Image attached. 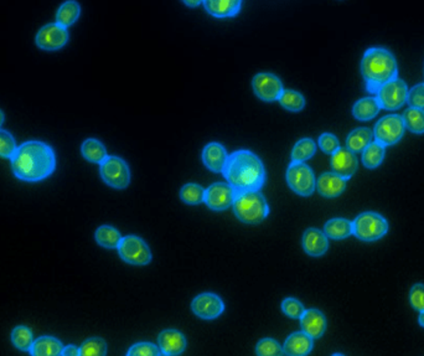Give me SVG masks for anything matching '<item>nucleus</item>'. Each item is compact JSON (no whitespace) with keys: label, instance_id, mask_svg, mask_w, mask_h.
Segmentation results:
<instances>
[{"label":"nucleus","instance_id":"f257e3e1","mask_svg":"<svg viewBox=\"0 0 424 356\" xmlns=\"http://www.w3.org/2000/svg\"><path fill=\"white\" fill-rule=\"evenodd\" d=\"M10 162L14 176L29 182L44 180L56 169L54 149L40 140H29L18 147Z\"/></svg>","mask_w":424,"mask_h":356},{"label":"nucleus","instance_id":"f03ea898","mask_svg":"<svg viewBox=\"0 0 424 356\" xmlns=\"http://www.w3.org/2000/svg\"><path fill=\"white\" fill-rule=\"evenodd\" d=\"M222 174L237 193L257 191L266 181L262 160L255 153L245 149L228 156Z\"/></svg>","mask_w":424,"mask_h":356},{"label":"nucleus","instance_id":"7ed1b4c3","mask_svg":"<svg viewBox=\"0 0 424 356\" xmlns=\"http://www.w3.org/2000/svg\"><path fill=\"white\" fill-rule=\"evenodd\" d=\"M361 73L367 91L376 95L381 86L398 76V65L394 54L385 48L366 50L361 60Z\"/></svg>","mask_w":424,"mask_h":356},{"label":"nucleus","instance_id":"20e7f679","mask_svg":"<svg viewBox=\"0 0 424 356\" xmlns=\"http://www.w3.org/2000/svg\"><path fill=\"white\" fill-rule=\"evenodd\" d=\"M232 207L236 218L250 225L262 223L269 214L268 203L258 190L237 193Z\"/></svg>","mask_w":424,"mask_h":356},{"label":"nucleus","instance_id":"39448f33","mask_svg":"<svg viewBox=\"0 0 424 356\" xmlns=\"http://www.w3.org/2000/svg\"><path fill=\"white\" fill-rule=\"evenodd\" d=\"M389 229V221L377 212H362L353 221V235L360 241H378L387 235Z\"/></svg>","mask_w":424,"mask_h":356},{"label":"nucleus","instance_id":"423d86ee","mask_svg":"<svg viewBox=\"0 0 424 356\" xmlns=\"http://www.w3.org/2000/svg\"><path fill=\"white\" fill-rule=\"evenodd\" d=\"M100 165L102 179L107 185L118 190L128 187L131 182V170L122 158L107 156Z\"/></svg>","mask_w":424,"mask_h":356},{"label":"nucleus","instance_id":"0eeeda50","mask_svg":"<svg viewBox=\"0 0 424 356\" xmlns=\"http://www.w3.org/2000/svg\"><path fill=\"white\" fill-rule=\"evenodd\" d=\"M289 187L300 196H311L317 189V179L313 170L304 162H292L287 170Z\"/></svg>","mask_w":424,"mask_h":356},{"label":"nucleus","instance_id":"6e6552de","mask_svg":"<svg viewBox=\"0 0 424 356\" xmlns=\"http://www.w3.org/2000/svg\"><path fill=\"white\" fill-rule=\"evenodd\" d=\"M120 259L134 266H145L151 261V251L149 246L138 236L122 237L118 246Z\"/></svg>","mask_w":424,"mask_h":356},{"label":"nucleus","instance_id":"1a4fd4ad","mask_svg":"<svg viewBox=\"0 0 424 356\" xmlns=\"http://www.w3.org/2000/svg\"><path fill=\"white\" fill-rule=\"evenodd\" d=\"M406 132L402 115H385L374 128V139L385 147L397 144Z\"/></svg>","mask_w":424,"mask_h":356},{"label":"nucleus","instance_id":"9d476101","mask_svg":"<svg viewBox=\"0 0 424 356\" xmlns=\"http://www.w3.org/2000/svg\"><path fill=\"white\" fill-rule=\"evenodd\" d=\"M408 87L403 79H394L381 86L376 92L377 100L381 109L386 111H396L403 107L407 103Z\"/></svg>","mask_w":424,"mask_h":356},{"label":"nucleus","instance_id":"9b49d317","mask_svg":"<svg viewBox=\"0 0 424 356\" xmlns=\"http://www.w3.org/2000/svg\"><path fill=\"white\" fill-rule=\"evenodd\" d=\"M237 191L230 184L215 182L205 189L203 203L214 212H223L233 205Z\"/></svg>","mask_w":424,"mask_h":356},{"label":"nucleus","instance_id":"f8f14e48","mask_svg":"<svg viewBox=\"0 0 424 356\" xmlns=\"http://www.w3.org/2000/svg\"><path fill=\"white\" fill-rule=\"evenodd\" d=\"M68 41V31L62 25L48 24L36 35V45L45 51H56L64 48Z\"/></svg>","mask_w":424,"mask_h":356},{"label":"nucleus","instance_id":"ddd939ff","mask_svg":"<svg viewBox=\"0 0 424 356\" xmlns=\"http://www.w3.org/2000/svg\"><path fill=\"white\" fill-rule=\"evenodd\" d=\"M252 87L258 98L264 102L278 101L283 93V84L281 79L272 73H258L252 79Z\"/></svg>","mask_w":424,"mask_h":356},{"label":"nucleus","instance_id":"4468645a","mask_svg":"<svg viewBox=\"0 0 424 356\" xmlns=\"http://www.w3.org/2000/svg\"><path fill=\"white\" fill-rule=\"evenodd\" d=\"M192 310V313L201 319H216L223 313L225 304L221 298L214 293H203L194 298Z\"/></svg>","mask_w":424,"mask_h":356},{"label":"nucleus","instance_id":"2eb2a0df","mask_svg":"<svg viewBox=\"0 0 424 356\" xmlns=\"http://www.w3.org/2000/svg\"><path fill=\"white\" fill-rule=\"evenodd\" d=\"M331 169L335 174L344 178L345 180H349L353 178V174L358 171L359 168V162L356 154L353 151L347 149V148H339L335 151L334 154H331V160H330Z\"/></svg>","mask_w":424,"mask_h":356},{"label":"nucleus","instance_id":"dca6fc26","mask_svg":"<svg viewBox=\"0 0 424 356\" xmlns=\"http://www.w3.org/2000/svg\"><path fill=\"white\" fill-rule=\"evenodd\" d=\"M299 319L302 330L313 339L322 338L326 330V318L319 309H305L304 313Z\"/></svg>","mask_w":424,"mask_h":356},{"label":"nucleus","instance_id":"f3484780","mask_svg":"<svg viewBox=\"0 0 424 356\" xmlns=\"http://www.w3.org/2000/svg\"><path fill=\"white\" fill-rule=\"evenodd\" d=\"M302 245H303L305 252L309 256L320 257L326 254L328 251V236L324 234V231L311 227L305 231L303 238H302Z\"/></svg>","mask_w":424,"mask_h":356},{"label":"nucleus","instance_id":"a211bd4d","mask_svg":"<svg viewBox=\"0 0 424 356\" xmlns=\"http://www.w3.org/2000/svg\"><path fill=\"white\" fill-rule=\"evenodd\" d=\"M317 193L326 199H334L340 196L347 189V180L340 176L331 173H324L317 180Z\"/></svg>","mask_w":424,"mask_h":356},{"label":"nucleus","instance_id":"6ab92c4d","mask_svg":"<svg viewBox=\"0 0 424 356\" xmlns=\"http://www.w3.org/2000/svg\"><path fill=\"white\" fill-rule=\"evenodd\" d=\"M159 349L163 355H180L185 350L186 339L181 332L175 329H167L159 334Z\"/></svg>","mask_w":424,"mask_h":356},{"label":"nucleus","instance_id":"aec40b11","mask_svg":"<svg viewBox=\"0 0 424 356\" xmlns=\"http://www.w3.org/2000/svg\"><path fill=\"white\" fill-rule=\"evenodd\" d=\"M228 159V151L220 143H210L203 151V163L214 173H222Z\"/></svg>","mask_w":424,"mask_h":356},{"label":"nucleus","instance_id":"412c9836","mask_svg":"<svg viewBox=\"0 0 424 356\" xmlns=\"http://www.w3.org/2000/svg\"><path fill=\"white\" fill-rule=\"evenodd\" d=\"M313 346V338L302 330L293 332L288 337L283 345V351L284 355L304 356L311 354Z\"/></svg>","mask_w":424,"mask_h":356},{"label":"nucleus","instance_id":"4be33fe9","mask_svg":"<svg viewBox=\"0 0 424 356\" xmlns=\"http://www.w3.org/2000/svg\"><path fill=\"white\" fill-rule=\"evenodd\" d=\"M203 4L215 18H231L239 14L242 0H203Z\"/></svg>","mask_w":424,"mask_h":356},{"label":"nucleus","instance_id":"5701e85b","mask_svg":"<svg viewBox=\"0 0 424 356\" xmlns=\"http://www.w3.org/2000/svg\"><path fill=\"white\" fill-rule=\"evenodd\" d=\"M64 348L65 346L59 339L54 337H42L34 340L29 353L33 356H59L62 355Z\"/></svg>","mask_w":424,"mask_h":356},{"label":"nucleus","instance_id":"b1692460","mask_svg":"<svg viewBox=\"0 0 424 356\" xmlns=\"http://www.w3.org/2000/svg\"><path fill=\"white\" fill-rule=\"evenodd\" d=\"M381 109L377 97H365L353 104V115L359 121H371Z\"/></svg>","mask_w":424,"mask_h":356},{"label":"nucleus","instance_id":"393cba45","mask_svg":"<svg viewBox=\"0 0 424 356\" xmlns=\"http://www.w3.org/2000/svg\"><path fill=\"white\" fill-rule=\"evenodd\" d=\"M324 234L331 240H345L353 235V221L344 218H331L325 223Z\"/></svg>","mask_w":424,"mask_h":356},{"label":"nucleus","instance_id":"a878e982","mask_svg":"<svg viewBox=\"0 0 424 356\" xmlns=\"http://www.w3.org/2000/svg\"><path fill=\"white\" fill-rule=\"evenodd\" d=\"M386 156V147L380 144L376 140L371 142L362 151V164L367 169H376L381 164Z\"/></svg>","mask_w":424,"mask_h":356},{"label":"nucleus","instance_id":"bb28decb","mask_svg":"<svg viewBox=\"0 0 424 356\" xmlns=\"http://www.w3.org/2000/svg\"><path fill=\"white\" fill-rule=\"evenodd\" d=\"M371 142H374V132L371 129L366 127L356 128L347 135V148L356 154L364 151Z\"/></svg>","mask_w":424,"mask_h":356},{"label":"nucleus","instance_id":"cd10ccee","mask_svg":"<svg viewBox=\"0 0 424 356\" xmlns=\"http://www.w3.org/2000/svg\"><path fill=\"white\" fill-rule=\"evenodd\" d=\"M81 153L84 159L91 163L101 164L107 158L106 147L98 139L95 138L84 140L81 147Z\"/></svg>","mask_w":424,"mask_h":356},{"label":"nucleus","instance_id":"c85d7f7f","mask_svg":"<svg viewBox=\"0 0 424 356\" xmlns=\"http://www.w3.org/2000/svg\"><path fill=\"white\" fill-rule=\"evenodd\" d=\"M80 14H81V6L77 1L67 0L57 10L56 23L62 25L64 28H68L77 21Z\"/></svg>","mask_w":424,"mask_h":356},{"label":"nucleus","instance_id":"c756f323","mask_svg":"<svg viewBox=\"0 0 424 356\" xmlns=\"http://www.w3.org/2000/svg\"><path fill=\"white\" fill-rule=\"evenodd\" d=\"M95 238H96L97 243L102 247L113 250V248H118V246H120L122 236H120L118 229H114L112 226H108V225H103L96 229Z\"/></svg>","mask_w":424,"mask_h":356},{"label":"nucleus","instance_id":"7c9ffc66","mask_svg":"<svg viewBox=\"0 0 424 356\" xmlns=\"http://www.w3.org/2000/svg\"><path fill=\"white\" fill-rule=\"evenodd\" d=\"M405 127L411 133H424V109L408 107L402 115Z\"/></svg>","mask_w":424,"mask_h":356},{"label":"nucleus","instance_id":"2f4dec72","mask_svg":"<svg viewBox=\"0 0 424 356\" xmlns=\"http://www.w3.org/2000/svg\"><path fill=\"white\" fill-rule=\"evenodd\" d=\"M317 153V144L311 138H303L294 145L292 151V162H305Z\"/></svg>","mask_w":424,"mask_h":356},{"label":"nucleus","instance_id":"473e14b6","mask_svg":"<svg viewBox=\"0 0 424 356\" xmlns=\"http://www.w3.org/2000/svg\"><path fill=\"white\" fill-rule=\"evenodd\" d=\"M282 106L291 112H300L305 107V98L297 91L284 90L279 100Z\"/></svg>","mask_w":424,"mask_h":356},{"label":"nucleus","instance_id":"72a5a7b5","mask_svg":"<svg viewBox=\"0 0 424 356\" xmlns=\"http://www.w3.org/2000/svg\"><path fill=\"white\" fill-rule=\"evenodd\" d=\"M12 341L14 346L18 348L19 350L29 351L31 345L34 343L33 332L28 326H17L12 332Z\"/></svg>","mask_w":424,"mask_h":356},{"label":"nucleus","instance_id":"f704fd0d","mask_svg":"<svg viewBox=\"0 0 424 356\" xmlns=\"http://www.w3.org/2000/svg\"><path fill=\"white\" fill-rule=\"evenodd\" d=\"M205 189L197 184H186L180 190V199L189 205H199L203 203Z\"/></svg>","mask_w":424,"mask_h":356},{"label":"nucleus","instance_id":"c9c22d12","mask_svg":"<svg viewBox=\"0 0 424 356\" xmlns=\"http://www.w3.org/2000/svg\"><path fill=\"white\" fill-rule=\"evenodd\" d=\"M107 354L106 341L98 337L87 339L80 348L81 356H104Z\"/></svg>","mask_w":424,"mask_h":356},{"label":"nucleus","instance_id":"e433bc0d","mask_svg":"<svg viewBox=\"0 0 424 356\" xmlns=\"http://www.w3.org/2000/svg\"><path fill=\"white\" fill-rule=\"evenodd\" d=\"M256 353L259 356H281L284 355L283 348L275 339L266 338L258 341Z\"/></svg>","mask_w":424,"mask_h":356},{"label":"nucleus","instance_id":"4c0bfd02","mask_svg":"<svg viewBox=\"0 0 424 356\" xmlns=\"http://www.w3.org/2000/svg\"><path fill=\"white\" fill-rule=\"evenodd\" d=\"M18 149V145L12 134L0 128V157L12 159Z\"/></svg>","mask_w":424,"mask_h":356},{"label":"nucleus","instance_id":"58836bf2","mask_svg":"<svg viewBox=\"0 0 424 356\" xmlns=\"http://www.w3.org/2000/svg\"><path fill=\"white\" fill-rule=\"evenodd\" d=\"M282 312L292 319H299L305 312L304 306L295 298H286L282 302Z\"/></svg>","mask_w":424,"mask_h":356},{"label":"nucleus","instance_id":"ea45409f","mask_svg":"<svg viewBox=\"0 0 424 356\" xmlns=\"http://www.w3.org/2000/svg\"><path fill=\"white\" fill-rule=\"evenodd\" d=\"M129 356H159L163 355L160 349L151 343H138L133 345L129 351Z\"/></svg>","mask_w":424,"mask_h":356},{"label":"nucleus","instance_id":"a19ab883","mask_svg":"<svg viewBox=\"0 0 424 356\" xmlns=\"http://www.w3.org/2000/svg\"><path fill=\"white\" fill-rule=\"evenodd\" d=\"M407 104L414 109H424V82L413 86L411 90H408Z\"/></svg>","mask_w":424,"mask_h":356},{"label":"nucleus","instance_id":"79ce46f5","mask_svg":"<svg viewBox=\"0 0 424 356\" xmlns=\"http://www.w3.org/2000/svg\"><path fill=\"white\" fill-rule=\"evenodd\" d=\"M409 303L411 307L417 312L424 310V284L417 283L409 290Z\"/></svg>","mask_w":424,"mask_h":356},{"label":"nucleus","instance_id":"37998d69","mask_svg":"<svg viewBox=\"0 0 424 356\" xmlns=\"http://www.w3.org/2000/svg\"><path fill=\"white\" fill-rule=\"evenodd\" d=\"M319 147L320 149L325 153V154H334L335 151H338L340 148V143H339V139L335 137L334 134L324 133L319 137Z\"/></svg>","mask_w":424,"mask_h":356},{"label":"nucleus","instance_id":"c03bdc74","mask_svg":"<svg viewBox=\"0 0 424 356\" xmlns=\"http://www.w3.org/2000/svg\"><path fill=\"white\" fill-rule=\"evenodd\" d=\"M62 355L78 356L80 355V348L75 346V345H68V346H65V348H64V350H62Z\"/></svg>","mask_w":424,"mask_h":356},{"label":"nucleus","instance_id":"a18cd8bd","mask_svg":"<svg viewBox=\"0 0 424 356\" xmlns=\"http://www.w3.org/2000/svg\"><path fill=\"white\" fill-rule=\"evenodd\" d=\"M184 3H185L186 6H192V8H195V6H199L201 3H203V0H183Z\"/></svg>","mask_w":424,"mask_h":356},{"label":"nucleus","instance_id":"49530a36","mask_svg":"<svg viewBox=\"0 0 424 356\" xmlns=\"http://www.w3.org/2000/svg\"><path fill=\"white\" fill-rule=\"evenodd\" d=\"M418 324L424 328V310L423 312H419Z\"/></svg>","mask_w":424,"mask_h":356},{"label":"nucleus","instance_id":"de8ad7c7","mask_svg":"<svg viewBox=\"0 0 424 356\" xmlns=\"http://www.w3.org/2000/svg\"><path fill=\"white\" fill-rule=\"evenodd\" d=\"M4 120H6V117H4V113L0 111V127L3 126V123H4Z\"/></svg>","mask_w":424,"mask_h":356}]
</instances>
